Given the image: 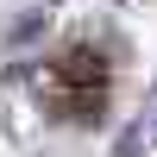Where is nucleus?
<instances>
[{"label":"nucleus","mask_w":157,"mask_h":157,"mask_svg":"<svg viewBox=\"0 0 157 157\" xmlns=\"http://www.w3.org/2000/svg\"><path fill=\"white\" fill-rule=\"evenodd\" d=\"M94 75H101V57H94V50H63L57 82H94Z\"/></svg>","instance_id":"nucleus-1"}]
</instances>
